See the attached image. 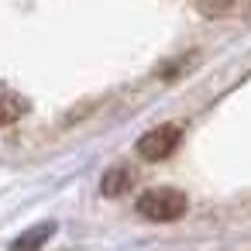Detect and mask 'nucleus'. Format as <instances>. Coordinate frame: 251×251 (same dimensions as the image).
<instances>
[{"instance_id":"1","label":"nucleus","mask_w":251,"mask_h":251,"mask_svg":"<svg viewBox=\"0 0 251 251\" xmlns=\"http://www.w3.org/2000/svg\"><path fill=\"white\" fill-rule=\"evenodd\" d=\"M138 213L145 220H155V224H169V220H179L186 213V196L172 186H155V189H145L138 196Z\"/></svg>"},{"instance_id":"2","label":"nucleus","mask_w":251,"mask_h":251,"mask_svg":"<svg viewBox=\"0 0 251 251\" xmlns=\"http://www.w3.org/2000/svg\"><path fill=\"white\" fill-rule=\"evenodd\" d=\"M179 138H182V131H179L176 124L151 127L148 134L138 138V155H141L145 162H162V158H169V155L179 148Z\"/></svg>"},{"instance_id":"3","label":"nucleus","mask_w":251,"mask_h":251,"mask_svg":"<svg viewBox=\"0 0 251 251\" xmlns=\"http://www.w3.org/2000/svg\"><path fill=\"white\" fill-rule=\"evenodd\" d=\"M25 114H28V100L21 93H14L11 86H0V127L21 121Z\"/></svg>"},{"instance_id":"4","label":"nucleus","mask_w":251,"mask_h":251,"mask_svg":"<svg viewBox=\"0 0 251 251\" xmlns=\"http://www.w3.org/2000/svg\"><path fill=\"white\" fill-rule=\"evenodd\" d=\"M131 186H134V172H131L127 165H114V169L103 176V182H100L103 196H124Z\"/></svg>"},{"instance_id":"5","label":"nucleus","mask_w":251,"mask_h":251,"mask_svg":"<svg viewBox=\"0 0 251 251\" xmlns=\"http://www.w3.org/2000/svg\"><path fill=\"white\" fill-rule=\"evenodd\" d=\"M52 230H55V224H38L35 230L21 234V237L14 241V248H11V251H38V248L52 237Z\"/></svg>"},{"instance_id":"6","label":"nucleus","mask_w":251,"mask_h":251,"mask_svg":"<svg viewBox=\"0 0 251 251\" xmlns=\"http://www.w3.org/2000/svg\"><path fill=\"white\" fill-rule=\"evenodd\" d=\"M193 4H196V11H200V14H206V18H220V14H227V11H230L234 0H193Z\"/></svg>"}]
</instances>
